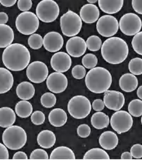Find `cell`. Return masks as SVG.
<instances>
[{
    "label": "cell",
    "instance_id": "cell-48",
    "mask_svg": "<svg viewBox=\"0 0 142 160\" xmlns=\"http://www.w3.org/2000/svg\"><path fill=\"white\" fill-rule=\"evenodd\" d=\"M13 159L27 160L28 159V156H27V155L26 154L25 152H16L15 154H14Z\"/></svg>",
    "mask_w": 142,
    "mask_h": 160
},
{
    "label": "cell",
    "instance_id": "cell-46",
    "mask_svg": "<svg viewBox=\"0 0 142 160\" xmlns=\"http://www.w3.org/2000/svg\"><path fill=\"white\" fill-rule=\"evenodd\" d=\"M9 159L7 147L3 143H0V159L7 160Z\"/></svg>",
    "mask_w": 142,
    "mask_h": 160
},
{
    "label": "cell",
    "instance_id": "cell-15",
    "mask_svg": "<svg viewBox=\"0 0 142 160\" xmlns=\"http://www.w3.org/2000/svg\"><path fill=\"white\" fill-rule=\"evenodd\" d=\"M71 57L65 52H57L50 59V66L56 72L65 73L71 68Z\"/></svg>",
    "mask_w": 142,
    "mask_h": 160
},
{
    "label": "cell",
    "instance_id": "cell-39",
    "mask_svg": "<svg viewBox=\"0 0 142 160\" xmlns=\"http://www.w3.org/2000/svg\"><path fill=\"white\" fill-rule=\"evenodd\" d=\"M48 159L49 156L47 152L45 150L42 149V148H37V149L34 150L30 156V159L47 160Z\"/></svg>",
    "mask_w": 142,
    "mask_h": 160
},
{
    "label": "cell",
    "instance_id": "cell-26",
    "mask_svg": "<svg viewBox=\"0 0 142 160\" xmlns=\"http://www.w3.org/2000/svg\"><path fill=\"white\" fill-rule=\"evenodd\" d=\"M37 143L41 148H50L55 146L56 142V136L53 132L50 130H44L37 135Z\"/></svg>",
    "mask_w": 142,
    "mask_h": 160
},
{
    "label": "cell",
    "instance_id": "cell-54",
    "mask_svg": "<svg viewBox=\"0 0 142 160\" xmlns=\"http://www.w3.org/2000/svg\"><path fill=\"white\" fill-rule=\"evenodd\" d=\"M141 116H142V115H141ZM141 124H142V117H141Z\"/></svg>",
    "mask_w": 142,
    "mask_h": 160
},
{
    "label": "cell",
    "instance_id": "cell-51",
    "mask_svg": "<svg viewBox=\"0 0 142 160\" xmlns=\"http://www.w3.org/2000/svg\"><path fill=\"white\" fill-rule=\"evenodd\" d=\"M120 159H124V160H130V159H133V156H132L131 153L130 152H124L123 154L121 155V157H120Z\"/></svg>",
    "mask_w": 142,
    "mask_h": 160
},
{
    "label": "cell",
    "instance_id": "cell-21",
    "mask_svg": "<svg viewBox=\"0 0 142 160\" xmlns=\"http://www.w3.org/2000/svg\"><path fill=\"white\" fill-rule=\"evenodd\" d=\"M13 81V76L9 70L0 68V94H5L10 91Z\"/></svg>",
    "mask_w": 142,
    "mask_h": 160
},
{
    "label": "cell",
    "instance_id": "cell-45",
    "mask_svg": "<svg viewBox=\"0 0 142 160\" xmlns=\"http://www.w3.org/2000/svg\"><path fill=\"white\" fill-rule=\"evenodd\" d=\"M92 107L96 112H101L105 108V104H104L103 101L102 99H96L92 102Z\"/></svg>",
    "mask_w": 142,
    "mask_h": 160
},
{
    "label": "cell",
    "instance_id": "cell-9",
    "mask_svg": "<svg viewBox=\"0 0 142 160\" xmlns=\"http://www.w3.org/2000/svg\"><path fill=\"white\" fill-rule=\"evenodd\" d=\"M119 28L127 36H134L141 31L142 21L138 15L129 12L124 14L119 22Z\"/></svg>",
    "mask_w": 142,
    "mask_h": 160
},
{
    "label": "cell",
    "instance_id": "cell-32",
    "mask_svg": "<svg viewBox=\"0 0 142 160\" xmlns=\"http://www.w3.org/2000/svg\"><path fill=\"white\" fill-rule=\"evenodd\" d=\"M128 112L131 116L140 117L142 115V100L134 99L128 105Z\"/></svg>",
    "mask_w": 142,
    "mask_h": 160
},
{
    "label": "cell",
    "instance_id": "cell-44",
    "mask_svg": "<svg viewBox=\"0 0 142 160\" xmlns=\"http://www.w3.org/2000/svg\"><path fill=\"white\" fill-rule=\"evenodd\" d=\"M130 153L134 159H141L142 158V146L140 144H135L130 148Z\"/></svg>",
    "mask_w": 142,
    "mask_h": 160
},
{
    "label": "cell",
    "instance_id": "cell-27",
    "mask_svg": "<svg viewBox=\"0 0 142 160\" xmlns=\"http://www.w3.org/2000/svg\"><path fill=\"white\" fill-rule=\"evenodd\" d=\"M14 40V32L9 26L0 24V48H5L11 45Z\"/></svg>",
    "mask_w": 142,
    "mask_h": 160
},
{
    "label": "cell",
    "instance_id": "cell-4",
    "mask_svg": "<svg viewBox=\"0 0 142 160\" xmlns=\"http://www.w3.org/2000/svg\"><path fill=\"white\" fill-rule=\"evenodd\" d=\"M27 140L25 130L20 126L12 125L3 132V142L7 148L11 150H18L26 145Z\"/></svg>",
    "mask_w": 142,
    "mask_h": 160
},
{
    "label": "cell",
    "instance_id": "cell-52",
    "mask_svg": "<svg viewBox=\"0 0 142 160\" xmlns=\"http://www.w3.org/2000/svg\"><path fill=\"white\" fill-rule=\"evenodd\" d=\"M137 94H138V97L139 98V99L142 100V85L140 86L138 88V91H137Z\"/></svg>",
    "mask_w": 142,
    "mask_h": 160
},
{
    "label": "cell",
    "instance_id": "cell-41",
    "mask_svg": "<svg viewBox=\"0 0 142 160\" xmlns=\"http://www.w3.org/2000/svg\"><path fill=\"white\" fill-rule=\"evenodd\" d=\"M30 118H31V122L34 125H40L45 122V115L40 111H36V112H33Z\"/></svg>",
    "mask_w": 142,
    "mask_h": 160
},
{
    "label": "cell",
    "instance_id": "cell-25",
    "mask_svg": "<svg viewBox=\"0 0 142 160\" xmlns=\"http://www.w3.org/2000/svg\"><path fill=\"white\" fill-rule=\"evenodd\" d=\"M16 94L21 100L28 101L35 94V88L31 83L24 81L18 84L16 88Z\"/></svg>",
    "mask_w": 142,
    "mask_h": 160
},
{
    "label": "cell",
    "instance_id": "cell-42",
    "mask_svg": "<svg viewBox=\"0 0 142 160\" xmlns=\"http://www.w3.org/2000/svg\"><path fill=\"white\" fill-rule=\"evenodd\" d=\"M77 134L81 138H87L91 134V128L86 124H82L77 128Z\"/></svg>",
    "mask_w": 142,
    "mask_h": 160
},
{
    "label": "cell",
    "instance_id": "cell-7",
    "mask_svg": "<svg viewBox=\"0 0 142 160\" xmlns=\"http://www.w3.org/2000/svg\"><path fill=\"white\" fill-rule=\"evenodd\" d=\"M16 27L24 35H32L39 28V19L32 12H24L18 15Z\"/></svg>",
    "mask_w": 142,
    "mask_h": 160
},
{
    "label": "cell",
    "instance_id": "cell-24",
    "mask_svg": "<svg viewBox=\"0 0 142 160\" xmlns=\"http://www.w3.org/2000/svg\"><path fill=\"white\" fill-rule=\"evenodd\" d=\"M16 112L12 108L3 107L0 108V127L8 128L13 125L16 122Z\"/></svg>",
    "mask_w": 142,
    "mask_h": 160
},
{
    "label": "cell",
    "instance_id": "cell-35",
    "mask_svg": "<svg viewBox=\"0 0 142 160\" xmlns=\"http://www.w3.org/2000/svg\"><path fill=\"white\" fill-rule=\"evenodd\" d=\"M57 99L54 93H45L40 98V103L42 105L47 108H50L54 107L56 104Z\"/></svg>",
    "mask_w": 142,
    "mask_h": 160
},
{
    "label": "cell",
    "instance_id": "cell-33",
    "mask_svg": "<svg viewBox=\"0 0 142 160\" xmlns=\"http://www.w3.org/2000/svg\"><path fill=\"white\" fill-rule=\"evenodd\" d=\"M128 68L130 72L134 75L142 74V59L135 58L129 62Z\"/></svg>",
    "mask_w": 142,
    "mask_h": 160
},
{
    "label": "cell",
    "instance_id": "cell-23",
    "mask_svg": "<svg viewBox=\"0 0 142 160\" xmlns=\"http://www.w3.org/2000/svg\"><path fill=\"white\" fill-rule=\"evenodd\" d=\"M50 125L55 127H61L66 124L68 121L67 114L63 109L55 108L50 111L48 115Z\"/></svg>",
    "mask_w": 142,
    "mask_h": 160
},
{
    "label": "cell",
    "instance_id": "cell-12",
    "mask_svg": "<svg viewBox=\"0 0 142 160\" xmlns=\"http://www.w3.org/2000/svg\"><path fill=\"white\" fill-rule=\"evenodd\" d=\"M27 76L31 82L40 84L47 80L48 68L43 62L34 61L27 68Z\"/></svg>",
    "mask_w": 142,
    "mask_h": 160
},
{
    "label": "cell",
    "instance_id": "cell-40",
    "mask_svg": "<svg viewBox=\"0 0 142 160\" xmlns=\"http://www.w3.org/2000/svg\"><path fill=\"white\" fill-rule=\"evenodd\" d=\"M71 74L76 79H82L86 76V68L82 65H76L71 70Z\"/></svg>",
    "mask_w": 142,
    "mask_h": 160
},
{
    "label": "cell",
    "instance_id": "cell-36",
    "mask_svg": "<svg viewBox=\"0 0 142 160\" xmlns=\"http://www.w3.org/2000/svg\"><path fill=\"white\" fill-rule=\"evenodd\" d=\"M28 44L30 48L34 50H38L44 45V38L37 33H34L28 38Z\"/></svg>",
    "mask_w": 142,
    "mask_h": 160
},
{
    "label": "cell",
    "instance_id": "cell-1",
    "mask_svg": "<svg viewBox=\"0 0 142 160\" xmlns=\"http://www.w3.org/2000/svg\"><path fill=\"white\" fill-rule=\"evenodd\" d=\"M30 61V51L23 44L12 43L3 53V63L9 71H23L28 67Z\"/></svg>",
    "mask_w": 142,
    "mask_h": 160
},
{
    "label": "cell",
    "instance_id": "cell-13",
    "mask_svg": "<svg viewBox=\"0 0 142 160\" xmlns=\"http://www.w3.org/2000/svg\"><path fill=\"white\" fill-rule=\"evenodd\" d=\"M47 87L49 91L55 94H60L68 87V79L62 73L54 72L48 75L47 78Z\"/></svg>",
    "mask_w": 142,
    "mask_h": 160
},
{
    "label": "cell",
    "instance_id": "cell-19",
    "mask_svg": "<svg viewBox=\"0 0 142 160\" xmlns=\"http://www.w3.org/2000/svg\"><path fill=\"white\" fill-rule=\"evenodd\" d=\"M99 9L105 13L111 15L115 14L121 10L124 5V0H99Z\"/></svg>",
    "mask_w": 142,
    "mask_h": 160
},
{
    "label": "cell",
    "instance_id": "cell-28",
    "mask_svg": "<svg viewBox=\"0 0 142 160\" xmlns=\"http://www.w3.org/2000/svg\"><path fill=\"white\" fill-rule=\"evenodd\" d=\"M49 159L51 160H74L76 159V156H75L74 152L68 147L59 146L57 147L51 152Z\"/></svg>",
    "mask_w": 142,
    "mask_h": 160
},
{
    "label": "cell",
    "instance_id": "cell-37",
    "mask_svg": "<svg viewBox=\"0 0 142 160\" xmlns=\"http://www.w3.org/2000/svg\"><path fill=\"white\" fill-rule=\"evenodd\" d=\"M82 63V66L85 68L91 70L96 67L98 63V59L96 55L92 54V53H88L83 57Z\"/></svg>",
    "mask_w": 142,
    "mask_h": 160
},
{
    "label": "cell",
    "instance_id": "cell-29",
    "mask_svg": "<svg viewBox=\"0 0 142 160\" xmlns=\"http://www.w3.org/2000/svg\"><path fill=\"white\" fill-rule=\"evenodd\" d=\"M110 118L107 115L102 112H97L91 118V124L96 129H103L107 128L110 124Z\"/></svg>",
    "mask_w": 142,
    "mask_h": 160
},
{
    "label": "cell",
    "instance_id": "cell-30",
    "mask_svg": "<svg viewBox=\"0 0 142 160\" xmlns=\"http://www.w3.org/2000/svg\"><path fill=\"white\" fill-rule=\"evenodd\" d=\"M15 112L19 118H26L32 115L33 106L28 101L22 100L19 102L15 106Z\"/></svg>",
    "mask_w": 142,
    "mask_h": 160
},
{
    "label": "cell",
    "instance_id": "cell-38",
    "mask_svg": "<svg viewBox=\"0 0 142 160\" xmlns=\"http://www.w3.org/2000/svg\"><path fill=\"white\" fill-rule=\"evenodd\" d=\"M131 45L134 50L142 56V31H140L138 33L134 35L132 40Z\"/></svg>",
    "mask_w": 142,
    "mask_h": 160
},
{
    "label": "cell",
    "instance_id": "cell-53",
    "mask_svg": "<svg viewBox=\"0 0 142 160\" xmlns=\"http://www.w3.org/2000/svg\"><path fill=\"white\" fill-rule=\"evenodd\" d=\"M96 2H97V0H88V3H89V4L94 5V3H96Z\"/></svg>",
    "mask_w": 142,
    "mask_h": 160
},
{
    "label": "cell",
    "instance_id": "cell-17",
    "mask_svg": "<svg viewBox=\"0 0 142 160\" xmlns=\"http://www.w3.org/2000/svg\"><path fill=\"white\" fill-rule=\"evenodd\" d=\"M63 37L59 32H47L44 37V47L45 50L52 53H57L63 47Z\"/></svg>",
    "mask_w": 142,
    "mask_h": 160
},
{
    "label": "cell",
    "instance_id": "cell-18",
    "mask_svg": "<svg viewBox=\"0 0 142 160\" xmlns=\"http://www.w3.org/2000/svg\"><path fill=\"white\" fill-rule=\"evenodd\" d=\"M80 18L86 23H94L99 19V9L96 5L86 4L80 9Z\"/></svg>",
    "mask_w": 142,
    "mask_h": 160
},
{
    "label": "cell",
    "instance_id": "cell-47",
    "mask_svg": "<svg viewBox=\"0 0 142 160\" xmlns=\"http://www.w3.org/2000/svg\"><path fill=\"white\" fill-rule=\"evenodd\" d=\"M134 10L138 14L142 15V1L141 0H133L131 2Z\"/></svg>",
    "mask_w": 142,
    "mask_h": 160
},
{
    "label": "cell",
    "instance_id": "cell-5",
    "mask_svg": "<svg viewBox=\"0 0 142 160\" xmlns=\"http://www.w3.org/2000/svg\"><path fill=\"white\" fill-rule=\"evenodd\" d=\"M61 32L68 37H76L79 33L82 27V21L77 13L68 10L61 16L60 19Z\"/></svg>",
    "mask_w": 142,
    "mask_h": 160
},
{
    "label": "cell",
    "instance_id": "cell-2",
    "mask_svg": "<svg viewBox=\"0 0 142 160\" xmlns=\"http://www.w3.org/2000/svg\"><path fill=\"white\" fill-rule=\"evenodd\" d=\"M101 54L106 62L119 64L126 60L129 53L128 45L120 37H110L106 40L101 47Z\"/></svg>",
    "mask_w": 142,
    "mask_h": 160
},
{
    "label": "cell",
    "instance_id": "cell-11",
    "mask_svg": "<svg viewBox=\"0 0 142 160\" xmlns=\"http://www.w3.org/2000/svg\"><path fill=\"white\" fill-rule=\"evenodd\" d=\"M96 29L101 36L110 38L117 34L119 29V22L114 16L105 15L98 19Z\"/></svg>",
    "mask_w": 142,
    "mask_h": 160
},
{
    "label": "cell",
    "instance_id": "cell-8",
    "mask_svg": "<svg viewBox=\"0 0 142 160\" xmlns=\"http://www.w3.org/2000/svg\"><path fill=\"white\" fill-rule=\"evenodd\" d=\"M60 13L58 3L53 0H43L37 4L36 15L44 22H52L56 20Z\"/></svg>",
    "mask_w": 142,
    "mask_h": 160
},
{
    "label": "cell",
    "instance_id": "cell-34",
    "mask_svg": "<svg viewBox=\"0 0 142 160\" xmlns=\"http://www.w3.org/2000/svg\"><path fill=\"white\" fill-rule=\"evenodd\" d=\"M86 47L90 51H98L100 50L102 47V40L97 36H91L88 37L87 40L86 41Z\"/></svg>",
    "mask_w": 142,
    "mask_h": 160
},
{
    "label": "cell",
    "instance_id": "cell-6",
    "mask_svg": "<svg viewBox=\"0 0 142 160\" xmlns=\"http://www.w3.org/2000/svg\"><path fill=\"white\" fill-rule=\"evenodd\" d=\"M92 104L90 101L83 95L74 96L68 104V111L70 115L76 119L85 118L90 114Z\"/></svg>",
    "mask_w": 142,
    "mask_h": 160
},
{
    "label": "cell",
    "instance_id": "cell-50",
    "mask_svg": "<svg viewBox=\"0 0 142 160\" xmlns=\"http://www.w3.org/2000/svg\"><path fill=\"white\" fill-rule=\"evenodd\" d=\"M9 16L6 12H0V24H6L8 22Z\"/></svg>",
    "mask_w": 142,
    "mask_h": 160
},
{
    "label": "cell",
    "instance_id": "cell-16",
    "mask_svg": "<svg viewBox=\"0 0 142 160\" xmlns=\"http://www.w3.org/2000/svg\"><path fill=\"white\" fill-rule=\"evenodd\" d=\"M86 43L82 37H73L67 41L66 50L68 54L73 58H80L83 56L86 51Z\"/></svg>",
    "mask_w": 142,
    "mask_h": 160
},
{
    "label": "cell",
    "instance_id": "cell-20",
    "mask_svg": "<svg viewBox=\"0 0 142 160\" xmlns=\"http://www.w3.org/2000/svg\"><path fill=\"white\" fill-rule=\"evenodd\" d=\"M118 137L113 132L107 131L103 132L99 138L100 146L103 149L112 150L118 145Z\"/></svg>",
    "mask_w": 142,
    "mask_h": 160
},
{
    "label": "cell",
    "instance_id": "cell-14",
    "mask_svg": "<svg viewBox=\"0 0 142 160\" xmlns=\"http://www.w3.org/2000/svg\"><path fill=\"white\" fill-rule=\"evenodd\" d=\"M104 93L105 94L103 97V102L105 107L115 112L120 110L124 107L125 103V98L121 92L107 90Z\"/></svg>",
    "mask_w": 142,
    "mask_h": 160
},
{
    "label": "cell",
    "instance_id": "cell-22",
    "mask_svg": "<svg viewBox=\"0 0 142 160\" xmlns=\"http://www.w3.org/2000/svg\"><path fill=\"white\" fill-rule=\"evenodd\" d=\"M119 85L125 92H132L138 88V78L132 73H124L120 78Z\"/></svg>",
    "mask_w": 142,
    "mask_h": 160
},
{
    "label": "cell",
    "instance_id": "cell-10",
    "mask_svg": "<svg viewBox=\"0 0 142 160\" xmlns=\"http://www.w3.org/2000/svg\"><path fill=\"white\" fill-rule=\"evenodd\" d=\"M110 123L111 127L118 134L128 132L133 125V118L126 111H117L113 114Z\"/></svg>",
    "mask_w": 142,
    "mask_h": 160
},
{
    "label": "cell",
    "instance_id": "cell-3",
    "mask_svg": "<svg viewBox=\"0 0 142 160\" xmlns=\"http://www.w3.org/2000/svg\"><path fill=\"white\" fill-rule=\"evenodd\" d=\"M112 84V76L108 70L96 67L86 73V85L91 92L102 94L109 90Z\"/></svg>",
    "mask_w": 142,
    "mask_h": 160
},
{
    "label": "cell",
    "instance_id": "cell-49",
    "mask_svg": "<svg viewBox=\"0 0 142 160\" xmlns=\"http://www.w3.org/2000/svg\"><path fill=\"white\" fill-rule=\"evenodd\" d=\"M16 2V0H0V3L3 5V6L6 7H11V6H14Z\"/></svg>",
    "mask_w": 142,
    "mask_h": 160
},
{
    "label": "cell",
    "instance_id": "cell-31",
    "mask_svg": "<svg viewBox=\"0 0 142 160\" xmlns=\"http://www.w3.org/2000/svg\"><path fill=\"white\" fill-rule=\"evenodd\" d=\"M85 160H96V159H110V156L105 150L99 148H93L86 152L83 156Z\"/></svg>",
    "mask_w": 142,
    "mask_h": 160
},
{
    "label": "cell",
    "instance_id": "cell-43",
    "mask_svg": "<svg viewBox=\"0 0 142 160\" xmlns=\"http://www.w3.org/2000/svg\"><path fill=\"white\" fill-rule=\"evenodd\" d=\"M17 6L22 12H29L32 7L31 0H19L17 2Z\"/></svg>",
    "mask_w": 142,
    "mask_h": 160
}]
</instances>
